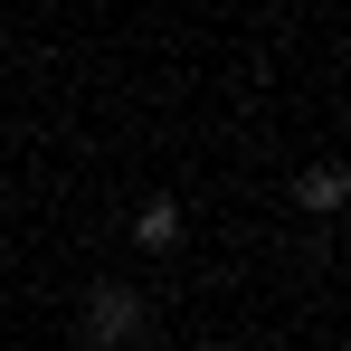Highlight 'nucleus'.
<instances>
[{
	"label": "nucleus",
	"instance_id": "f257e3e1",
	"mask_svg": "<svg viewBox=\"0 0 351 351\" xmlns=\"http://www.w3.org/2000/svg\"><path fill=\"white\" fill-rule=\"evenodd\" d=\"M76 332H86L95 351L133 342V332H143V294H133V285H95V294H86V313H76Z\"/></svg>",
	"mask_w": 351,
	"mask_h": 351
},
{
	"label": "nucleus",
	"instance_id": "f03ea898",
	"mask_svg": "<svg viewBox=\"0 0 351 351\" xmlns=\"http://www.w3.org/2000/svg\"><path fill=\"white\" fill-rule=\"evenodd\" d=\"M351 199V162H304L294 171V209H342Z\"/></svg>",
	"mask_w": 351,
	"mask_h": 351
},
{
	"label": "nucleus",
	"instance_id": "7ed1b4c3",
	"mask_svg": "<svg viewBox=\"0 0 351 351\" xmlns=\"http://www.w3.org/2000/svg\"><path fill=\"white\" fill-rule=\"evenodd\" d=\"M133 247L171 256V247H180V199H143V209H133Z\"/></svg>",
	"mask_w": 351,
	"mask_h": 351
}]
</instances>
